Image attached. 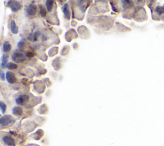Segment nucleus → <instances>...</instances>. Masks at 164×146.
<instances>
[{
  "instance_id": "obj_6",
  "label": "nucleus",
  "mask_w": 164,
  "mask_h": 146,
  "mask_svg": "<svg viewBox=\"0 0 164 146\" xmlns=\"http://www.w3.org/2000/svg\"><path fill=\"white\" fill-rule=\"evenodd\" d=\"M3 143L7 146H15V142L14 138L10 136H5L3 137Z\"/></svg>"
},
{
  "instance_id": "obj_11",
  "label": "nucleus",
  "mask_w": 164,
  "mask_h": 146,
  "mask_svg": "<svg viewBox=\"0 0 164 146\" xmlns=\"http://www.w3.org/2000/svg\"><path fill=\"white\" fill-rule=\"evenodd\" d=\"M1 61H2V63H1V68H7V62H8V56L7 55H3V56L2 57V59H1Z\"/></svg>"
},
{
  "instance_id": "obj_20",
  "label": "nucleus",
  "mask_w": 164,
  "mask_h": 146,
  "mask_svg": "<svg viewBox=\"0 0 164 146\" xmlns=\"http://www.w3.org/2000/svg\"><path fill=\"white\" fill-rule=\"evenodd\" d=\"M40 13L41 16L45 17L47 14L46 10V8L43 7H41L40 8Z\"/></svg>"
},
{
  "instance_id": "obj_13",
  "label": "nucleus",
  "mask_w": 164,
  "mask_h": 146,
  "mask_svg": "<svg viewBox=\"0 0 164 146\" xmlns=\"http://www.w3.org/2000/svg\"><path fill=\"white\" fill-rule=\"evenodd\" d=\"M12 46L10 44V43L8 41H5L3 44V50L4 52L7 53L9 52L11 50Z\"/></svg>"
},
{
  "instance_id": "obj_1",
  "label": "nucleus",
  "mask_w": 164,
  "mask_h": 146,
  "mask_svg": "<svg viewBox=\"0 0 164 146\" xmlns=\"http://www.w3.org/2000/svg\"><path fill=\"white\" fill-rule=\"evenodd\" d=\"M14 122V118L10 115H4L0 119V124L2 126H8Z\"/></svg>"
},
{
  "instance_id": "obj_7",
  "label": "nucleus",
  "mask_w": 164,
  "mask_h": 146,
  "mask_svg": "<svg viewBox=\"0 0 164 146\" xmlns=\"http://www.w3.org/2000/svg\"><path fill=\"white\" fill-rule=\"evenodd\" d=\"M6 79L10 84H14L16 82L17 79L15 75L12 72H7L6 73Z\"/></svg>"
},
{
  "instance_id": "obj_19",
  "label": "nucleus",
  "mask_w": 164,
  "mask_h": 146,
  "mask_svg": "<svg viewBox=\"0 0 164 146\" xmlns=\"http://www.w3.org/2000/svg\"><path fill=\"white\" fill-rule=\"evenodd\" d=\"M0 109H1L2 113H5L6 109H7V105H6L4 102H2V101L0 102Z\"/></svg>"
},
{
  "instance_id": "obj_22",
  "label": "nucleus",
  "mask_w": 164,
  "mask_h": 146,
  "mask_svg": "<svg viewBox=\"0 0 164 146\" xmlns=\"http://www.w3.org/2000/svg\"><path fill=\"white\" fill-rule=\"evenodd\" d=\"M0 79H2V80L4 81L5 80V75L3 72H1V75H0Z\"/></svg>"
},
{
  "instance_id": "obj_10",
  "label": "nucleus",
  "mask_w": 164,
  "mask_h": 146,
  "mask_svg": "<svg viewBox=\"0 0 164 146\" xmlns=\"http://www.w3.org/2000/svg\"><path fill=\"white\" fill-rule=\"evenodd\" d=\"M40 34V33L39 32H35L34 34H31L28 37V39L33 42L36 41L38 39Z\"/></svg>"
},
{
  "instance_id": "obj_4",
  "label": "nucleus",
  "mask_w": 164,
  "mask_h": 146,
  "mask_svg": "<svg viewBox=\"0 0 164 146\" xmlns=\"http://www.w3.org/2000/svg\"><path fill=\"white\" fill-rule=\"evenodd\" d=\"M37 6L34 4H30L25 9V12L26 14L30 16H33V15H35L37 13Z\"/></svg>"
},
{
  "instance_id": "obj_9",
  "label": "nucleus",
  "mask_w": 164,
  "mask_h": 146,
  "mask_svg": "<svg viewBox=\"0 0 164 146\" xmlns=\"http://www.w3.org/2000/svg\"><path fill=\"white\" fill-rule=\"evenodd\" d=\"M10 29H11L12 33L14 34H17L19 32V28L17 26L15 21L14 20H12L10 22Z\"/></svg>"
},
{
  "instance_id": "obj_16",
  "label": "nucleus",
  "mask_w": 164,
  "mask_h": 146,
  "mask_svg": "<svg viewBox=\"0 0 164 146\" xmlns=\"http://www.w3.org/2000/svg\"><path fill=\"white\" fill-rule=\"evenodd\" d=\"M43 135H44V131H43V130L41 129L38 130V131L34 134L35 135L34 138L35 140H39L40 138H41V137H43Z\"/></svg>"
},
{
  "instance_id": "obj_5",
  "label": "nucleus",
  "mask_w": 164,
  "mask_h": 146,
  "mask_svg": "<svg viewBox=\"0 0 164 146\" xmlns=\"http://www.w3.org/2000/svg\"><path fill=\"white\" fill-rule=\"evenodd\" d=\"M9 7L10 8L12 12H17L18 10H19L20 9H21L22 8V5L20 4L19 2H14V1H11V2H9Z\"/></svg>"
},
{
  "instance_id": "obj_12",
  "label": "nucleus",
  "mask_w": 164,
  "mask_h": 146,
  "mask_svg": "<svg viewBox=\"0 0 164 146\" xmlns=\"http://www.w3.org/2000/svg\"><path fill=\"white\" fill-rule=\"evenodd\" d=\"M12 113L13 114L15 115L16 116H20L22 115L23 113V110L20 107H19V106H15L12 109Z\"/></svg>"
},
{
  "instance_id": "obj_14",
  "label": "nucleus",
  "mask_w": 164,
  "mask_h": 146,
  "mask_svg": "<svg viewBox=\"0 0 164 146\" xmlns=\"http://www.w3.org/2000/svg\"><path fill=\"white\" fill-rule=\"evenodd\" d=\"M54 3L55 2L53 1H46V7L48 12H51L54 7V4H55Z\"/></svg>"
},
{
  "instance_id": "obj_15",
  "label": "nucleus",
  "mask_w": 164,
  "mask_h": 146,
  "mask_svg": "<svg viewBox=\"0 0 164 146\" xmlns=\"http://www.w3.org/2000/svg\"><path fill=\"white\" fill-rule=\"evenodd\" d=\"M122 4L123 8H129L133 5V2L131 1H122Z\"/></svg>"
},
{
  "instance_id": "obj_21",
  "label": "nucleus",
  "mask_w": 164,
  "mask_h": 146,
  "mask_svg": "<svg viewBox=\"0 0 164 146\" xmlns=\"http://www.w3.org/2000/svg\"><path fill=\"white\" fill-rule=\"evenodd\" d=\"M25 39H22L19 42V43H18V45H17L18 48H19V49H22V48L25 46Z\"/></svg>"
},
{
  "instance_id": "obj_24",
  "label": "nucleus",
  "mask_w": 164,
  "mask_h": 146,
  "mask_svg": "<svg viewBox=\"0 0 164 146\" xmlns=\"http://www.w3.org/2000/svg\"><path fill=\"white\" fill-rule=\"evenodd\" d=\"M50 51H52L53 52H54V51H53V48H52V50H50ZM58 52V50H55V54H56V52Z\"/></svg>"
},
{
  "instance_id": "obj_2",
  "label": "nucleus",
  "mask_w": 164,
  "mask_h": 146,
  "mask_svg": "<svg viewBox=\"0 0 164 146\" xmlns=\"http://www.w3.org/2000/svg\"><path fill=\"white\" fill-rule=\"evenodd\" d=\"M12 59L14 62L17 63H20L25 60V56L19 52H14V54L12 55Z\"/></svg>"
},
{
  "instance_id": "obj_17",
  "label": "nucleus",
  "mask_w": 164,
  "mask_h": 146,
  "mask_svg": "<svg viewBox=\"0 0 164 146\" xmlns=\"http://www.w3.org/2000/svg\"><path fill=\"white\" fill-rule=\"evenodd\" d=\"M155 12L158 13V14L161 15V14L164 13V6L163 7H161V6H158L155 8Z\"/></svg>"
},
{
  "instance_id": "obj_3",
  "label": "nucleus",
  "mask_w": 164,
  "mask_h": 146,
  "mask_svg": "<svg viewBox=\"0 0 164 146\" xmlns=\"http://www.w3.org/2000/svg\"><path fill=\"white\" fill-rule=\"evenodd\" d=\"M30 100V97L28 95H21L19 96L17 98L15 99V102L17 104L20 105V106H24Z\"/></svg>"
},
{
  "instance_id": "obj_23",
  "label": "nucleus",
  "mask_w": 164,
  "mask_h": 146,
  "mask_svg": "<svg viewBox=\"0 0 164 146\" xmlns=\"http://www.w3.org/2000/svg\"><path fill=\"white\" fill-rule=\"evenodd\" d=\"M26 57H33V54L32 52H28L27 53H26Z\"/></svg>"
},
{
  "instance_id": "obj_18",
  "label": "nucleus",
  "mask_w": 164,
  "mask_h": 146,
  "mask_svg": "<svg viewBox=\"0 0 164 146\" xmlns=\"http://www.w3.org/2000/svg\"><path fill=\"white\" fill-rule=\"evenodd\" d=\"M7 68L9 70H15L17 68V65L15 63H13V62H10L7 64Z\"/></svg>"
},
{
  "instance_id": "obj_8",
  "label": "nucleus",
  "mask_w": 164,
  "mask_h": 146,
  "mask_svg": "<svg viewBox=\"0 0 164 146\" xmlns=\"http://www.w3.org/2000/svg\"><path fill=\"white\" fill-rule=\"evenodd\" d=\"M62 12L64 14L65 17H66V19H70V17H71V13H70V10H69V6L67 3H66L62 7Z\"/></svg>"
}]
</instances>
